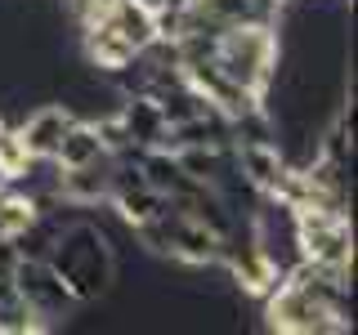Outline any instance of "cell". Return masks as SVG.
Listing matches in <instances>:
<instances>
[{
	"label": "cell",
	"instance_id": "obj_6",
	"mask_svg": "<svg viewBox=\"0 0 358 335\" xmlns=\"http://www.w3.org/2000/svg\"><path fill=\"white\" fill-rule=\"evenodd\" d=\"M14 286H18V295L27 299V304L36 308L41 318H63V313L76 304V299L67 295V286L59 282V273H54L45 260H22V255H18V264H14Z\"/></svg>",
	"mask_w": 358,
	"mask_h": 335
},
{
	"label": "cell",
	"instance_id": "obj_3",
	"mask_svg": "<svg viewBox=\"0 0 358 335\" xmlns=\"http://www.w3.org/2000/svg\"><path fill=\"white\" fill-rule=\"evenodd\" d=\"M134 232H139V241L148 246V251L157 255H171V260L179 264H215L220 260V232H210L206 223H201L197 215H188V210H179L166 201L162 210H157L152 219H143V223H134Z\"/></svg>",
	"mask_w": 358,
	"mask_h": 335
},
{
	"label": "cell",
	"instance_id": "obj_11",
	"mask_svg": "<svg viewBox=\"0 0 358 335\" xmlns=\"http://www.w3.org/2000/svg\"><path fill=\"white\" fill-rule=\"evenodd\" d=\"M85 59L94 63L99 72H126L139 54H134V45H126L108 22H94V27H85Z\"/></svg>",
	"mask_w": 358,
	"mask_h": 335
},
{
	"label": "cell",
	"instance_id": "obj_14",
	"mask_svg": "<svg viewBox=\"0 0 358 335\" xmlns=\"http://www.w3.org/2000/svg\"><path fill=\"white\" fill-rule=\"evenodd\" d=\"M31 161H36V156L27 152L22 134L0 126V179H5V184H18V179L31 170Z\"/></svg>",
	"mask_w": 358,
	"mask_h": 335
},
{
	"label": "cell",
	"instance_id": "obj_10",
	"mask_svg": "<svg viewBox=\"0 0 358 335\" xmlns=\"http://www.w3.org/2000/svg\"><path fill=\"white\" fill-rule=\"evenodd\" d=\"M72 121L76 117L63 103H45L22 121L18 134H22V143H27V152L36 156V161H54V152H59V143H63V134H67Z\"/></svg>",
	"mask_w": 358,
	"mask_h": 335
},
{
	"label": "cell",
	"instance_id": "obj_12",
	"mask_svg": "<svg viewBox=\"0 0 358 335\" xmlns=\"http://www.w3.org/2000/svg\"><path fill=\"white\" fill-rule=\"evenodd\" d=\"M99 156H108L103 152V143H99V134L90 121H72L63 134V143H59V152H54V165H85V161H99Z\"/></svg>",
	"mask_w": 358,
	"mask_h": 335
},
{
	"label": "cell",
	"instance_id": "obj_13",
	"mask_svg": "<svg viewBox=\"0 0 358 335\" xmlns=\"http://www.w3.org/2000/svg\"><path fill=\"white\" fill-rule=\"evenodd\" d=\"M112 201H117V215L126 219V223H143V219H152L157 210L166 206V197L152 193L148 184H139V188H117V193H112Z\"/></svg>",
	"mask_w": 358,
	"mask_h": 335
},
{
	"label": "cell",
	"instance_id": "obj_4",
	"mask_svg": "<svg viewBox=\"0 0 358 335\" xmlns=\"http://www.w3.org/2000/svg\"><path fill=\"white\" fill-rule=\"evenodd\" d=\"M291 232H296L300 260H318L336 268H354V232L350 215L341 210H291Z\"/></svg>",
	"mask_w": 358,
	"mask_h": 335
},
{
	"label": "cell",
	"instance_id": "obj_7",
	"mask_svg": "<svg viewBox=\"0 0 358 335\" xmlns=\"http://www.w3.org/2000/svg\"><path fill=\"white\" fill-rule=\"evenodd\" d=\"M238 156V174L246 188H255L260 197H273V188L287 174V156L278 148V139H260V143H233Z\"/></svg>",
	"mask_w": 358,
	"mask_h": 335
},
{
	"label": "cell",
	"instance_id": "obj_2",
	"mask_svg": "<svg viewBox=\"0 0 358 335\" xmlns=\"http://www.w3.org/2000/svg\"><path fill=\"white\" fill-rule=\"evenodd\" d=\"M210 63L233 85L264 98L278 76V22H229L210 45Z\"/></svg>",
	"mask_w": 358,
	"mask_h": 335
},
{
	"label": "cell",
	"instance_id": "obj_1",
	"mask_svg": "<svg viewBox=\"0 0 358 335\" xmlns=\"http://www.w3.org/2000/svg\"><path fill=\"white\" fill-rule=\"evenodd\" d=\"M45 264L59 273V282L76 304H94L117 277V255L108 246V232L94 223H59L50 251H45Z\"/></svg>",
	"mask_w": 358,
	"mask_h": 335
},
{
	"label": "cell",
	"instance_id": "obj_5",
	"mask_svg": "<svg viewBox=\"0 0 358 335\" xmlns=\"http://www.w3.org/2000/svg\"><path fill=\"white\" fill-rule=\"evenodd\" d=\"M220 260H224L229 277L246 290V295H268V290L282 282V268L268 260V251L255 241V232H246V237L229 232V237L220 241Z\"/></svg>",
	"mask_w": 358,
	"mask_h": 335
},
{
	"label": "cell",
	"instance_id": "obj_16",
	"mask_svg": "<svg viewBox=\"0 0 358 335\" xmlns=\"http://www.w3.org/2000/svg\"><path fill=\"white\" fill-rule=\"evenodd\" d=\"M0 126H5V121H0Z\"/></svg>",
	"mask_w": 358,
	"mask_h": 335
},
{
	"label": "cell",
	"instance_id": "obj_8",
	"mask_svg": "<svg viewBox=\"0 0 358 335\" xmlns=\"http://www.w3.org/2000/svg\"><path fill=\"white\" fill-rule=\"evenodd\" d=\"M121 126H126L130 134V143L139 152H148V148H166V134H171V126H166V117H162V107H157V98L152 94H143V89H134V94L121 103Z\"/></svg>",
	"mask_w": 358,
	"mask_h": 335
},
{
	"label": "cell",
	"instance_id": "obj_9",
	"mask_svg": "<svg viewBox=\"0 0 358 335\" xmlns=\"http://www.w3.org/2000/svg\"><path fill=\"white\" fill-rule=\"evenodd\" d=\"M112 193V156H99V161L85 165H59V197L72 201V206H94Z\"/></svg>",
	"mask_w": 358,
	"mask_h": 335
},
{
	"label": "cell",
	"instance_id": "obj_15",
	"mask_svg": "<svg viewBox=\"0 0 358 335\" xmlns=\"http://www.w3.org/2000/svg\"><path fill=\"white\" fill-rule=\"evenodd\" d=\"M99 134V143H103V152L108 156H139V148L130 143V134L126 126H121V117H103V121H90Z\"/></svg>",
	"mask_w": 358,
	"mask_h": 335
}]
</instances>
